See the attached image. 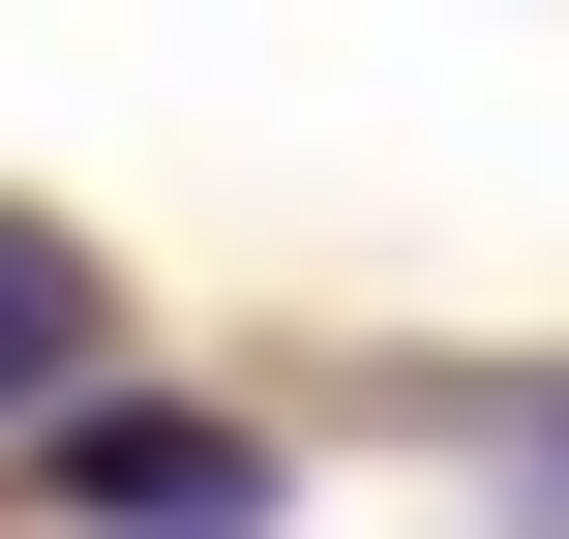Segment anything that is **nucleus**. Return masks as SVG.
Returning a JSON list of instances; mask_svg holds the SVG:
<instances>
[{
	"instance_id": "nucleus-1",
	"label": "nucleus",
	"mask_w": 569,
	"mask_h": 539,
	"mask_svg": "<svg viewBox=\"0 0 569 539\" xmlns=\"http://www.w3.org/2000/svg\"><path fill=\"white\" fill-rule=\"evenodd\" d=\"M60 510L90 539H270V420H210V390H60Z\"/></svg>"
},
{
	"instance_id": "nucleus-2",
	"label": "nucleus",
	"mask_w": 569,
	"mask_h": 539,
	"mask_svg": "<svg viewBox=\"0 0 569 539\" xmlns=\"http://www.w3.org/2000/svg\"><path fill=\"white\" fill-rule=\"evenodd\" d=\"M60 390H90V240H60V210H0V450H30Z\"/></svg>"
}]
</instances>
